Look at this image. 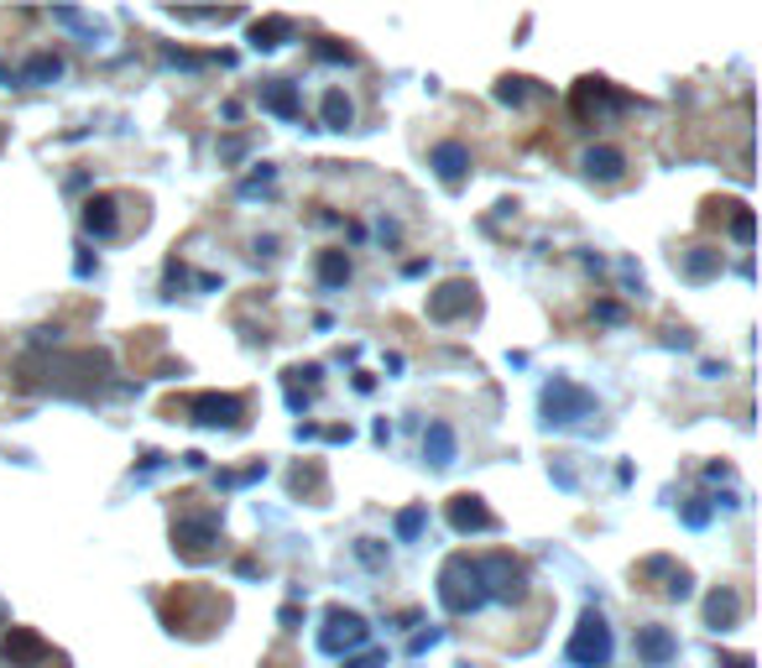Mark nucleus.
<instances>
[{"mask_svg": "<svg viewBox=\"0 0 762 668\" xmlns=\"http://www.w3.org/2000/svg\"><path fill=\"white\" fill-rule=\"evenodd\" d=\"M439 606H444L450 617H470V611H481V606H485L481 569H475V559L454 554L450 565L439 569Z\"/></svg>", "mask_w": 762, "mask_h": 668, "instance_id": "nucleus-1", "label": "nucleus"}, {"mask_svg": "<svg viewBox=\"0 0 762 668\" xmlns=\"http://www.w3.org/2000/svg\"><path fill=\"white\" fill-rule=\"evenodd\" d=\"M595 412H601V402H595L580 381L554 377L543 387V423H549V429H574V423H585Z\"/></svg>", "mask_w": 762, "mask_h": 668, "instance_id": "nucleus-2", "label": "nucleus"}, {"mask_svg": "<svg viewBox=\"0 0 762 668\" xmlns=\"http://www.w3.org/2000/svg\"><path fill=\"white\" fill-rule=\"evenodd\" d=\"M564 664L570 668H606L611 664V627L595 606H590L585 617H580V627H574L570 648H564Z\"/></svg>", "mask_w": 762, "mask_h": 668, "instance_id": "nucleus-3", "label": "nucleus"}, {"mask_svg": "<svg viewBox=\"0 0 762 668\" xmlns=\"http://www.w3.org/2000/svg\"><path fill=\"white\" fill-rule=\"evenodd\" d=\"M365 642H371V627H365L361 611H345V606H334L330 617H324L319 648L330 652V658H350V652H361Z\"/></svg>", "mask_w": 762, "mask_h": 668, "instance_id": "nucleus-4", "label": "nucleus"}, {"mask_svg": "<svg viewBox=\"0 0 762 668\" xmlns=\"http://www.w3.org/2000/svg\"><path fill=\"white\" fill-rule=\"evenodd\" d=\"M475 569H481V590H485V600H502V606H512V600L522 596V585H528L522 565H518V559H507V554L475 559Z\"/></svg>", "mask_w": 762, "mask_h": 668, "instance_id": "nucleus-5", "label": "nucleus"}, {"mask_svg": "<svg viewBox=\"0 0 762 668\" xmlns=\"http://www.w3.org/2000/svg\"><path fill=\"white\" fill-rule=\"evenodd\" d=\"M626 110V100L606 79H585V84L574 89V116L585 120V126H611V120Z\"/></svg>", "mask_w": 762, "mask_h": 668, "instance_id": "nucleus-6", "label": "nucleus"}, {"mask_svg": "<svg viewBox=\"0 0 762 668\" xmlns=\"http://www.w3.org/2000/svg\"><path fill=\"white\" fill-rule=\"evenodd\" d=\"M189 418H193V423H204V429H241L245 408H241V397L204 392V397H193V402H189Z\"/></svg>", "mask_w": 762, "mask_h": 668, "instance_id": "nucleus-7", "label": "nucleus"}, {"mask_svg": "<svg viewBox=\"0 0 762 668\" xmlns=\"http://www.w3.org/2000/svg\"><path fill=\"white\" fill-rule=\"evenodd\" d=\"M470 309H475V288L470 282H444L439 292H429V319H439V325H454Z\"/></svg>", "mask_w": 762, "mask_h": 668, "instance_id": "nucleus-8", "label": "nucleus"}, {"mask_svg": "<svg viewBox=\"0 0 762 668\" xmlns=\"http://www.w3.org/2000/svg\"><path fill=\"white\" fill-rule=\"evenodd\" d=\"M58 73H63V58H58V52H32L17 73L0 69V84H52Z\"/></svg>", "mask_w": 762, "mask_h": 668, "instance_id": "nucleus-9", "label": "nucleus"}, {"mask_svg": "<svg viewBox=\"0 0 762 668\" xmlns=\"http://www.w3.org/2000/svg\"><path fill=\"white\" fill-rule=\"evenodd\" d=\"M450 528L454 532H497V517L485 512L481 497H454L450 501Z\"/></svg>", "mask_w": 762, "mask_h": 668, "instance_id": "nucleus-10", "label": "nucleus"}, {"mask_svg": "<svg viewBox=\"0 0 762 668\" xmlns=\"http://www.w3.org/2000/svg\"><path fill=\"white\" fill-rule=\"evenodd\" d=\"M214 538H220V517H183L173 528V544L183 554H204Z\"/></svg>", "mask_w": 762, "mask_h": 668, "instance_id": "nucleus-11", "label": "nucleus"}, {"mask_svg": "<svg viewBox=\"0 0 762 668\" xmlns=\"http://www.w3.org/2000/svg\"><path fill=\"white\" fill-rule=\"evenodd\" d=\"M423 460H429L433 470H450V465L460 460V439H454L450 423H429V433H423Z\"/></svg>", "mask_w": 762, "mask_h": 668, "instance_id": "nucleus-12", "label": "nucleus"}, {"mask_svg": "<svg viewBox=\"0 0 762 668\" xmlns=\"http://www.w3.org/2000/svg\"><path fill=\"white\" fill-rule=\"evenodd\" d=\"M261 110H272L282 120H303V104H298V89L288 79H272V84H261Z\"/></svg>", "mask_w": 762, "mask_h": 668, "instance_id": "nucleus-13", "label": "nucleus"}, {"mask_svg": "<svg viewBox=\"0 0 762 668\" xmlns=\"http://www.w3.org/2000/svg\"><path fill=\"white\" fill-rule=\"evenodd\" d=\"M638 652L653 668H663L669 658H679V642H674V632H669V627H642V632H638Z\"/></svg>", "mask_w": 762, "mask_h": 668, "instance_id": "nucleus-14", "label": "nucleus"}, {"mask_svg": "<svg viewBox=\"0 0 762 668\" xmlns=\"http://www.w3.org/2000/svg\"><path fill=\"white\" fill-rule=\"evenodd\" d=\"M42 637L37 632H27V627H11V637H6V648H0V658H6V664L11 668H27L32 664V658H42Z\"/></svg>", "mask_w": 762, "mask_h": 668, "instance_id": "nucleus-15", "label": "nucleus"}, {"mask_svg": "<svg viewBox=\"0 0 762 668\" xmlns=\"http://www.w3.org/2000/svg\"><path fill=\"white\" fill-rule=\"evenodd\" d=\"M52 21L73 27V32L84 37V48H104V52H110V32H104L100 17H89V11H52Z\"/></svg>", "mask_w": 762, "mask_h": 668, "instance_id": "nucleus-16", "label": "nucleus"}, {"mask_svg": "<svg viewBox=\"0 0 762 668\" xmlns=\"http://www.w3.org/2000/svg\"><path fill=\"white\" fill-rule=\"evenodd\" d=\"M293 32H298V27L288 17H267V21H257V27H251V48H257V52H278Z\"/></svg>", "mask_w": 762, "mask_h": 668, "instance_id": "nucleus-17", "label": "nucleus"}, {"mask_svg": "<svg viewBox=\"0 0 762 668\" xmlns=\"http://www.w3.org/2000/svg\"><path fill=\"white\" fill-rule=\"evenodd\" d=\"M84 230L89 236H100V240L116 236V230H121V220H116V199H89L84 205Z\"/></svg>", "mask_w": 762, "mask_h": 668, "instance_id": "nucleus-18", "label": "nucleus"}, {"mask_svg": "<svg viewBox=\"0 0 762 668\" xmlns=\"http://www.w3.org/2000/svg\"><path fill=\"white\" fill-rule=\"evenodd\" d=\"M433 168H439V178L444 183H460L470 168V152L460 147V141H444V147H433Z\"/></svg>", "mask_w": 762, "mask_h": 668, "instance_id": "nucleus-19", "label": "nucleus"}, {"mask_svg": "<svg viewBox=\"0 0 762 668\" xmlns=\"http://www.w3.org/2000/svg\"><path fill=\"white\" fill-rule=\"evenodd\" d=\"M736 617H742V600H736V590H715V596L705 600V621H711L715 632L736 627Z\"/></svg>", "mask_w": 762, "mask_h": 668, "instance_id": "nucleus-20", "label": "nucleus"}, {"mask_svg": "<svg viewBox=\"0 0 762 668\" xmlns=\"http://www.w3.org/2000/svg\"><path fill=\"white\" fill-rule=\"evenodd\" d=\"M622 152H611V147H590L585 152V178H601V183H616L622 178Z\"/></svg>", "mask_w": 762, "mask_h": 668, "instance_id": "nucleus-21", "label": "nucleus"}, {"mask_svg": "<svg viewBox=\"0 0 762 668\" xmlns=\"http://www.w3.org/2000/svg\"><path fill=\"white\" fill-rule=\"evenodd\" d=\"M350 120H355L350 94L345 89H330V94H324V126H330V131H350Z\"/></svg>", "mask_w": 762, "mask_h": 668, "instance_id": "nucleus-22", "label": "nucleus"}, {"mask_svg": "<svg viewBox=\"0 0 762 668\" xmlns=\"http://www.w3.org/2000/svg\"><path fill=\"white\" fill-rule=\"evenodd\" d=\"M319 282H324V288H345L350 282V257L345 251H324V257H319Z\"/></svg>", "mask_w": 762, "mask_h": 668, "instance_id": "nucleus-23", "label": "nucleus"}, {"mask_svg": "<svg viewBox=\"0 0 762 668\" xmlns=\"http://www.w3.org/2000/svg\"><path fill=\"white\" fill-rule=\"evenodd\" d=\"M423 528H429V507H408V512H398V544H413Z\"/></svg>", "mask_w": 762, "mask_h": 668, "instance_id": "nucleus-24", "label": "nucleus"}, {"mask_svg": "<svg viewBox=\"0 0 762 668\" xmlns=\"http://www.w3.org/2000/svg\"><path fill=\"white\" fill-rule=\"evenodd\" d=\"M267 476V465H251V470H225V476H214L225 491H241V486H251V480Z\"/></svg>", "mask_w": 762, "mask_h": 668, "instance_id": "nucleus-25", "label": "nucleus"}, {"mask_svg": "<svg viewBox=\"0 0 762 668\" xmlns=\"http://www.w3.org/2000/svg\"><path fill=\"white\" fill-rule=\"evenodd\" d=\"M715 267H721V257H715V251H690V261H684V272H690V277H711Z\"/></svg>", "mask_w": 762, "mask_h": 668, "instance_id": "nucleus-26", "label": "nucleus"}, {"mask_svg": "<svg viewBox=\"0 0 762 668\" xmlns=\"http://www.w3.org/2000/svg\"><path fill=\"white\" fill-rule=\"evenodd\" d=\"M528 94H533V89H528V79H502V84H497V100H502V104H522Z\"/></svg>", "mask_w": 762, "mask_h": 668, "instance_id": "nucleus-27", "label": "nucleus"}, {"mask_svg": "<svg viewBox=\"0 0 762 668\" xmlns=\"http://www.w3.org/2000/svg\"><path fill=\"white\" fill-rule=\"evenodd\" d=\"M355 559H361V565H371V569L387 565V559H381V549H377V538H361V544H355Z\"/></svg>", "mask_w": 762, "mask_h": 668, "instance_id": "nucleus-28", "label": "nucleus"}, {"mask_svg": "<svg viewBox=\"0 0 762 668\" xmlns=\"http://www.w3.org/2000/svg\"><path fill=\"white\" fill-rule=\"evenodd\" d=\"M340 668H387V652H355V658H345Z\"/></svg>", "mask_w": 762, "mask_h": 668, "instance_id": "nucleus-29", "label": "nucleus"}, {"mask_svg": "<svg viewBox=\"0 0 762 668\" xmlns=\"http://www.w3.org/2000/svg\"><path fill=\"white\" fill-rule=\"evenodd\" d=\"M267 183H272V168L261 162V172H257V178H245V183H241V193H245V199H251V193H257V189H267Z\"/></svg>", "mask_w": 762, "mask_h": 668, "instance_id": "nucleus-30", "label": "nucleus"}, {"mask_svg": "<svg viewBox=\"0 0 762 668\" xmlns=\"http://www.w3.org/2000/svg\"><path fill=\"white\" fill-rule=\"evenodd\" d=\"M731 230H736V240H742V246H746V240H752V215H746V209H742V215L731 220Z\"/></svg>", "mask_w": 762, "mask_h": 668, "instance_id": "nucleus-31", "label": "nucleus"}, {"mask_svg": "<svg viewBox=\"0 0 762 668\" xmlns=\"http://www.w3.org/2000/svg\"><path fill=\"white\" fill-rule=\"evenodd\" d=\"M313 52H319L324 63H350V52L345 48H330V42H324V48H313Z\"/></svg>", "mask_w": 762, "mask_h": 668, "instance_id": "nucleus-32", "label": "nucleus"}, {"mask_svg": "<svg viewBox=\"0 0 762 668\" xmlns=\"http://www.w3.org/2000/svg\"><path fill=\"white\" fill-rule=\"evenodd\" d=\"M439 637H444V632H418V637H413V652H429L433 642H439Z\"/></svg>", "mask_w": 762, "mask_h": 668, "instance_id": "nucleus-33", "label": "nucleus"}, {"mask_svg": "<svg viewBox=\"0 0 762 668\" xmlns=\"http://www.w3.org/2000/svg\"><path fill=\"white\" fill-rule=\"evenodd\" d=\"M595 319H606V325H616V319H622V309H616V303H601V309H595Z\"/></svg>", "mask_w": 762, "mask_h": 668, "instance_id": "nucleus-34", "label": "nucleus"}, {"mask_svg": "<svg viewBox=\"0 0 762 668\" xmlns=\"http://www.w3.org/2000/svg\"><path fill=\"white\" fill-rule=\"evenodd\" d=\"M726 668H752V658H731V664Z\"/></svg>", "mask_w": 762, "mask_h": 668, "instance_id": "nucleus-35", "label": "nucleus"}]
</instances>
